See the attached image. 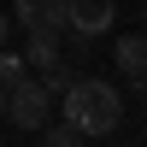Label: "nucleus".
I'll return each instance as SVG.
<instances>
[{
  "label": "nucleus",
  "instance_id": "f257e3e1",
  "mask_svg": "<svg viewBox=\"0 0 147 147\" xmlns=\"http://www.w3.org/2000/svg\"><path fill=\"white\" fill-rule=\"evenodd\" d=\"M59 112L71 118V124L82 129V141H94V136H112L118 124H124V94L112 88L106 77H77L65 94H59Z\"/></svg>",
  "mask_w": 147,
  "mask_h": 147
},
{
  "label": "nucleus",
  "instance_id": "f03ea898",
  "mask_svg": "<svg viewBox=\"0 0 147 147\" xmlns=\"http://www.w3.org/2000/svg\"><path fill=\"white\" fill-rule=\"evenodd\" d=\"M47 112H53V94H47L41 82L24 77V82H12V88H6V124H12V129L35 136V129L47 124Z\"/></svg>",
  "mask_w": 147,
  "mask_h": 147
},
{
  "label": "nucleus",
  "instance_id": "7ed1b4c3",
  "mask_svg": "<svg viewBox=\"0 0 147 147\" xmlns=\"http://www.w3.org/2000/svg\"><path fill=\"white\" fill-rule=\"evenodd\" d=\"M118 18V0H65V30L77 35V41H88V35H106Z\"/></svg>",
  "mask_w": 147,
  "mask_h": 147
},
{
  "label": "nucleus",
  "instance_id": "20e7f679",
  "mask_svg": "<svg viewBox=\"0 0 147 147\" xmlns=\"http://www.w3.org/2000/svg\"><path fill=\"white\" fill-rule=\"evenodd\" d=\"M12 18L30 35H65V0H12Z\"/></svg>",
  "mask_w": 147,
  "mask_h": 147
},
{
  "label": "nucleus",
  "instance_id": "39448f33",
  "mask_svg": "<svg viewBox=\"0 0 147 147\" xmlns=\"http://www.w3.org/2000/svg\"><path fill=\"white\" fill-rule=\"evenodd\" d=\"M112 65L124 71V82H147V35H118V47H112Z\"/></svg>",
  "mask_w": 147,
  "mask_h": 147
},
{
  "label": "nucleus",
  "instance_id": "423d86ee",
  "mask_svg": "<svg viewBox=\"0 0 147 147\" xmlns=\"http://www.w3.org/2000/svg\"><path fill=\"white\" fill-rule=\"evenodd\" d=\"M35 71H41V88H47V94H65L71 82H77V71H71V59H59V53L47 59V65H35Z\"/></svg>",
  "mask_w": 147,
  "mask_h": 147
},
{
  "label": "nucleus",
  "instance_id": "0eeeda50",
  "mask_svg": "<svg viewBox=\"0 0 147 147\" xmlns=\"http://www.w3.org/2000/svg\"><path fill=\"white\" fill-rule=\"evenodd\" d=\"M24 77H30V59H24V53H6V47H0V82L12 88V82H24Z\"/></svg>",
  "mask_w": 147,
  "mask_h": 147
},
{
  "label": "nucleus",
  "instance_id": "6e6552de",
  "mask_svg": "<svg viewBox=\"0 0 147 147\" xmlns=\"http://www.w3.org/2000/svg\"><path fill=\"white\" fill-rule=\"evenodd\" d=\"M35 136H41V141H53V147H71V141H82V129H77V124L65 118V124H41Z\"/></svg>",
  "mask_w": 147,
  "mask_h": 147
},
{
  "label": "nucleus",
  "instance_id": "1a4fd4ad",
  "mask_svg": "<svg viewBox=\"0 0 147 147\" xmlns=\"http://www.w3.org/2000/svg\"><path fill=\"white\" fill-rule=\"evenodd\" d=\"M53 53H59V35H30V47H24V59H30V65H47Z\"/></svg>",
  "mask_w": 147,
  "mask_h": 147
},
{
  "label": "nucleus",
  "instance_id": "9d476101",
  "mask_svg": "<svg viewBox=\"0 0 147 147\" xmlns=\"http://www.w3.org/2000/svg\"><path fill=\"white\" fill-rule=\"evenodd\" d=\"M6 30H12V18H6V12H0V47H6Z\"/></svg>",
  "mask_w": 147,
  "mask_h": 147
},
{
  "label": "nucleus",
  "instance_id": "9b49d317",
  "mask_svg": "<svg viewBox=\"0 0 147 147\" xmlns=\"http://www.w3.org/2000/svg\"><path fill=\"white\" fill-rule=\"evenodd\" d=\"M0 118H6V82H0Z\"/></svg>",
  "mask_w": 147,
  "mask_h": 147
},
{
  "label": "nucleus",
  "instance_id": "f8f14e48",
  "mask_svg": "<svg viewBox=\"0 0 147 147\" xmlns=\"http://www.w3.org/2000/svg\"><path fill=\"white\" fill-rule=\"evenodd\" d=\"M141 12H147V6H141Z\"/></svg>",
  "mask_w": 147,
  "mask_h": 147
}]
</instances>
